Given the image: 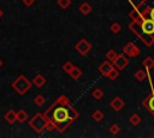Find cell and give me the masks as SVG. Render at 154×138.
Listing matches in <instances>:
<instances>
[{"mask_svg":"<svg viewBox=\"0 0 154 138\" xmlns=\"http://www.w3.org/2000/svg\"><path fill=\"white\" fill-rule=\"evenodd\" d=\"M43 114L60 133H63L75 120L79 118V113L69 103L67 97L64 95L57 98Z\"/></svg>","mask_w":154,"mask_h":138,"instance_id":"6da1fadb","label":"cell"},{"mask_svg":"<svg viewBox=\"0 0 154 138\" xmlns=\"http://www.w3.org/2000/svg\"><path fill=\"white\" fill-rule=\"evenodd\" d=\"M129 29L140 38L144 46L154 44V20L150 18H138L129 24Z\"/></svg>","mask_w":154,"mask_h":138,"instance_id":"7a4b0ae2","label":"cell"},{"mask_svg":"<svg viewBox=\"0 0 154 138\" xmlns=\"http://www.w3.org/2000/svg\"><path fill=\"white\" fill-rule=\"evenodd\" d=\"M31 85H32V83H31L29 79H26V77H25L24 74L18 76V77L14 79V82L12 83V88L14 89V91H16L19 96L25 95V94L30 90Z\"/></svg>","mask_w":154,"mask_h":138,"instance_id":"3957f363","label":"cell"},{"mask_svg":"<svg viewBox=\"0 0 154 138\" xmlns=\"http://www.w3.org/2000/svg\"><path fill=\"white\" fill-rule=\"evenodd\" d=\"M48 122H49V120L45 116V114L37 113V114H35V115L31 118V120L29 121V126H30L36 133H41V132H43V131L46 130Z\"/></svg>","mask_w":154,"mask_h":138,"instance_id":"277c9868","label":"cell"},{"mask_svg":"<svg viewBox=\"0 0 154 138\" xmlns=\"http://www.w3.org/2000/svg\"><path fill=\"white\" fill-rule=\"evenodd\" d=\"M75 49H76L82 56H84V55H87V54L91 50V43H90L89 41H87L85 38H81V40L76 43Z\"/></svg>","mask_w":154,"mask_h":138,"instance_id":"5b68a950","label":"cell"},{"mask_svg":"<svg viewBox=\"0 0 154 138\" xmlns=\"http://www.w3.org/2000/svg\"><path fill=\"white\" fill-rule=\"evenodd\" d=\"M142 106L154 116V86H152L150 94L142 100Z\"/></svg>","mask_w":154,"mask_h":138,"instance_id":"8992f818","label":"cell"},{"mask_svg":"<svg viewBox=\"0 0 154 138\" xmlns=\"http://www.w3.org/2000/svg\"><path fill=\"white\" fill-rule=\"evenodd\" d=\"M123 52H124V54H126V55L130 56V58H136V56L141 53L140 48H138L134 42H128V43L123 47Z\"/></svg>","mask_w":154,"mask_h":138,"instance_id":"52a82bcc","label":"cell"},{"mask_svg":"<svg viewBox=\"0 0 154 138\" xmlns=\"http://www.w3.org/2000/svg\"><path fill=\"white\" fill-rule=\"evenodd\" d=\"M128 65H129V59L125 56V54H118V56H117L116 60L113 61V66H114L117 70H119V71L124 70Z\"/></svg>","mask_w":154,"mask_h":138,"instance_id":"ba28073f","label":"cell"},{"mask_svg":"<svg viewBox=\"0 0 154 138\" xmlns=\"http://www.w3.org/2000/svg\"><path fill=\"white\" fill-rule=\"evenodd\" d=\"M114 66H113V64L111 62V61H108V60H106V61H103V62H101L100 65H99V67H97V70H99V72L102 74V76H107L108 74V72L113 68Z\"/></svg>","mask_w":154,"mask_h":138,"instance_id":"9c48e42d","label":"cell"},{"mask_svg":"<svg viewBox=\"0 0 154 138\" xmlns=\"http://www.w3.org/2000/svg\"><path fill=\"white\" fill-rule=\"evenodd\" d=\"M109 106H111V108H112L113 110L119 112V110L125 106V102H124L123 98H120L119 96H116V97L109 102Z\"/></svg>","mask_w":154,"mask_h":138,"instance_id":"30bf717a","label":"cell"},{"mask_svg":"<svg viewBox=\"0 0 154 138\" xmlns=\"http://www.w3.org/2000/svg\"><path fill=\"white\" fill-rule=\"evenodd\" d=\"M4 118H5V120L8 122V124H14L16 121H17V112H14L13 109H10V110H7L6 113H5V115H4Z\"/></svg>","mask_w":154,"mask_h":138,"instance_id":"8fae6325","label":"cell"},{"mask_svg":"<svg viewBox=\"0 0 154 138\" xmlns=\"http://www.w3.org/2000/svg\"><path fill=\"white\" fill-rule=\"evenodd\" d=\"M31 83L35 85V86H37V88H42L45 84H46V78L42 76V74H36L34 78H32V80H31Z\"/></svg>","mask_w":154,"mask_h":138,"instance_id":"7c38bea8","label":"cell"},{"mask_svg":"<svg viewBox=\"0 0 154 138\" xmlns=\"http://www.w3.org/2000/svg\"><path fill=\"white\" fill-rule=\"evenodd\" d=\"M142 65H143V67H144L147 71H150V70L154 67V59L148 55V56H146V58L142 60Z\"/></svg>","mask_w":154,"mask_h":138,"instance_id":"4fadbf2b","label":"cell"},{"mask_svg":"<svg viewBox=\"0 0 154 138\" xmlns=\"http://www.w3.org/2000/svg\"><path fill=\"white\" fill-rule=\"evenodd\" d=\"M79 12L82 13V14H84V16H87V14H89L91 11H93V7H91V5L89 4V2H82L81 5H79Z\"/></svg>","mask_w":154,"mask_h":138,"instance_id":"5bb4252c","label":"cell"},{"mask_svg":"<svg viewBox=\"0 0 154 138\" xmlns=\"http://www.w3.org/2000/svg\"><path fill=\"white\" fill-rule=\"evenodd\" d=\"M69 74L71 76V78H72V79H78V78H81V77H82L83 72H82V70H81L79 67L73 66V68L70 71V73H69Z\"/></svg>","mask_w":154,"mask_h":138,"instance_id":"9a60e30c","label":"cell"},{"mask_svg":"<svg viewBox=\"0 0 154 138\" xmlns=\"http://www.w3.org/2000/svg\"><path fill=\"white\" fill-rule=\"evenodd\" d=\"M135 79L138 80V82H143L146 78H147V71L146 70H137L134 74Z\"/></svg>","mask_w":154,"mask_h":138,"instance_id":"2e32d148","label":"cell"},{"mask_svg":"<svg viewBox=\"0 0 154 138\" xmlns=\"http://www.w3.org/2000/svg\"><path fill=\"white\" fill-rule=\"evenodd\" d=\"M28 120V113L24 110V109H20L19 112H17V121L23 124Z\"/></svg>","mask_w":154,"mask_h":138,"instance_id":"e0dca14e","label":"cell"},{"mask_svg":"<svg viewBox=\"0 0 154 138\" xmlns=\"http://www.w3.org/2000/svg\"><path fill=\"white\" fill-rule=\"evenodd\" d=\"M141 121H142V119H141V116H140L138 114H132V115L129 118V122H130L132 126H138V125L141 124Z\"/></svg>","mask_w":154,"mask_h":138,"instance_id":"ac0fdd59","label":"cell"},{"mask_svg":"<svg viewBox=\"0 0 154 138\" xmlns=\"http://www.w3.org/2000/svg\"><path fill=\"white\" fill-rule=\"evenodd\" d=\"M118 56V53L114 50V49H109L107 53H106V60H108V61H111L112 64H113V61L116 60V58Z\"/></svg>","mask_w":154,"mask_h":138,"instance_id":"d6986e66","label":"cell"},{"mask_svg":"<svg viewBox=\"0 0 154 138\" xmlns=\"http://www.w3.org/2000/svg\"><path fill=\"white\" fill-rule=\"evenodd\" d=\"M118 76H119V70H117L116 67H113L109 72H108V74L106 76L108 79H111V80H116L117 78H118Z\"/></svg>","mask_w":154,"mask_h":138,"instance_id":"ffe728a7","label":"cell"},{"mask_svg":"<svg viewBox=\"0 0 154 138\" xmlns=\"http://www.w3.org/2000/svg\"><path fill=\"white\" fill-rule=\"evenodd\" d=\"M91 96H93L95 100H101V98L103 97V91H102V89H100V88L94 89V90L91 91Z\"/></svg>","mask_w":154,"mask_h":138,"instance_id":"44dd1931","label":"cell"},{"mask_svg":"<svg viewBox=\"0 0 154 138\" xmlns=\"http://www.w3.org/2000/svg\"><path fill=\"white\" fill-rule=\"evenodd\" d=\"M109 30H111V32H113V34H118V32H120V30H122V25H120L118 22H114V23L111 24Z\"/></svg>","mask_w":154,"mask_h":138,"instance_id":"7402d4cb","label":"cell"},{"mask_svg":"<svg viewBox=\"0 0 154 138\" xmlns=\"http://www.w3.org/2000/svg\"><path fill=\"white\" fill-rule=\"evenodd\" d=\"M91 118H93V120H95V121H101V120L103 119V113H102L100 109H96V110L91 114Z\"/></svg>","mask_w":154,"mask_h":138,"instance_id":"603a6c76","label":"cell"},{"mask_svg":"<svg viewBox=\"0 0 154 138\" xmlns=\"http://www.w3.org/2000/svg\"><path fill=\"white\" fill-rule=\"evenodd\" d=\"M34 102H35V104H36V106L41 107V106H43V104L46 103V98H45L42 95H37V96L34 98Z\"/></svg>","mask_w":154,"mask_h":138,"instance_id":"cb8c5ba5","label":"cell"},{"mask_svg":"<svg viewBox=\"0 0 154 138\" xmlns=\"http://www.w3.org/2000/svg\"><path fill=\"white\" fill-rule=\"evenodd\" d=\"M108 131H109V133H111V134L116 136V134H118V133H119V131H120V127H119V125H117V124H113V125H111V126H109Z\"/></svg>","mask_w":154,"mask_h":138,"instance_id":"d4e9b609","label":"cell"},{"mask_svg":"<svg viewBox=\"0 0 154 138\" xmlns=\"http://www.w3.org/2000/svg\"><path fill=\"white\" fill-rule=\"evenodd\" d=\"M57 4H58L63 10H66V8L71 5V0H57Z\"/></svg>","mask_w":154,"mask_h":138,"instance_id":"484cf974","label":"cell"},{"mask_svg":"<svg viewBox=\"0 0 154 138\" xmlns=\"http://www.w3.org/2000/svg\"><path fill=\"white\" fill-rule=\"evenodd\" d=\"M73 64L71 62V61H66V62H64V65H63V71L64 72H66V73H70V71L73 68Z\"/></svg>","mask_w":154,"mask_h":138,"instance_id":"4316f807","label":"cell"},{"mask_svg":"<svg viewBox=\"0 0 154 138\" xmlns=\"http://www.w3.org/2000/svg\"><path fill=\"white\" fill-rule=\"evenodd\" d=\"M22 1H23V4H24L26 7L32 6V5H34V2H35V0H22Z\"/></svg>","mask_w":154,"mask_h":138,"instance_id":"83f0119b","label":"cell"},{"mask_svg":"<svg viewBox=\"0 0 154 138\" xmlns=\"http://www.w3.org/2000/svg\"><path fill=\"white\" fill-rule=\"evenodd\" d=\"M2 16H4V12H2V10H1V8H0V18H1V17H2Z\"/></svg>","mask_w":154,"mask_h":138,"instance_id":"f1b7e54d","label":"cell"},{"mask_svg":"<svg viewBox=\"0 0 154 138\" xmlns=\"http://www.w3.org/2000/svg\"><path fill=\"white\" fill-rule=\"evenodd\" d=\"M2 65H4V62H2V60H1V59H0V68H1V67H2Z\"/></svg>","mask_w":154,"mask_h":138,"instance_id":"f546056e","label":"cell"}]
</instances>
